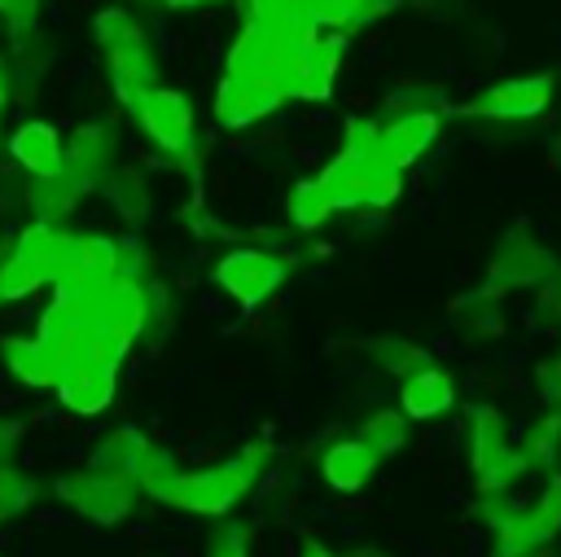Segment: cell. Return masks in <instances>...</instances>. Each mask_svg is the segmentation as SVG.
Returning <instances> with one entry per match:
<instances>
[{"label":"cell","mask_w":561,"mask_h":557,"mask_svg":"<svg viewBox=\"0 0 561 557\" xmlns=\"http://www.w3.org/2000/svg\"><path fill=\"white\" fill-rule=\"evenodd\" d=\"M267 461H272V443L254 439L237 456L188 474V469L175 465L171 452L149 443V452L140 456L131 482H136L140 496H149L158 504H171V509H184V513H197V518H224V513H232L250 496V487L259 482Z\"/></svg>","instance_id":"1"},{"label":"cell","mask_w":561,"mask_h":557,"mask_svg":"<svg viewBox=\"0 0 561 557\" xmlns=\"http://www.w3.org/2000/svg\"><path fill=\"white\" fill-rule=\"evenodd\" d=\"M92 35H96V48L105 53V75H110L114 96L127 110H136V101L149 88H158V53H153L145 26L136 22L131 9L114 4L92 18Z\"/></svg>","instance_id":"2"},{"label":"cell","mask_w":561,"mask_h":557,"mask_svg":"<svg viewBox=\"0 0 561 557\" xmlns=\"http://www.w3.org/2000/svg\"><path fill=\"white\" fill-rule=\"evenodd\" d=\"M320 184L333 193L337 211H359V206H390L399 197V171L381 154H337L324 171Z\"/></svg>","instance_id":"3"},{"label":"cell","mask_w":561,"mask_h":557,"mask_svg":"<svg viewBox=\"0 0 561 557\" xmlns=\"http://www.w3.org/2000/svg\"><path fill=\"white\" fill-rule=\"evenodd\" d=\"M469 469H473L478 491H508L526 474L508 439V425L491 403H478L469 412Z\"/></svg>","instance_id":"4"},{"label":"cell","mask_w":561,"mask_h":557,"mask_svg":"<svg viewBox=\"0 0 561 557\" xmlns=\"http://www.w3.org/2000/svg\"><path fill=\"white\" fill-rule=\"evenodd\" d=\"M123 360H127V351L101 338L92 355H83V360H75L70 368H61V377H57V386H53L57 399H61L70 412H79V417L105 412V408L114 403V382H118V364H123Z\"/></svg>","instance_id":"5"},{"label":"cell","mask_w":561,"mask_h":557,"mask_svg":"<svg viewBox=\"0 0 561 557\" xmlns=\"http://www.w3.org/2000/svg\"><path fill=\"white\" fill-rule=\"evenodd\" d=\"M57 500L70 504L75 513H83L88 522H101V526H118L123 518H131L136 509V482L127 478H110V474H96V469H70L53 482Z\"/></svg>","instance_id":"6"},{"label":"cell","mask_w":561,"mask_h":557,"mask_svg":"<svg viewBox=\"0 0 561 557\" xmlns=\"http://www.w3.org/2000/svg\"><path fill=\"white\" fill-rule=\"evenodd\" d=\"M136 123L140 132L153 140V149H162L167 158H184L197 140V118H193V105L180 88H149L140 101H136Z\"/></svg>","instance_id":"7"},{"label":"cell","mask_w":561,"mask_h":557,"mask_svg":"<svg viewBox=\"0 0 561 557\" xmlns=\"http://www.w3.org/2000/svg\"><path fill=\"white\" fill-rule=\"evenodd\" d=\"M285 259L272 254V250H254V246H241V250H228L219 263H215V285L237 298L241 307H259L267 303L280 285H285Z\"/></svg>","instance_id":"8"},{"label":"cell","mask_w":561,"mask_h":557,"mask_svg":"<svg viewBox=\"0 0 561 557\" xmlns=\"http://www.w3.org/2000/svg\"><path fill=\"white\" fill-rule=\"evenodd\" d=\"M337 66H342V44L320 35L302 39L280 66L285 101H329L337 88Z\"/></svg>","instance_id":"9"},{"label":"cell","mask_w":561,"mask_h":557,"mask_svg":"<svg viewBox=\"0 0 561 557\" xmlns=\"http://www.w3.org/2000/svg\"><path fill=\"white\" fill-rule=\"evenodd\" d=\"M552 92H557L552 75H517V79L491 83L486 92H478L460 110L473 114V118H491V123H522V118L543 114L552 105Z\"/></svg>","instance_id":"10"},{"label":"cell","mask_w":561,"mask_h":557,"mask_svg":"<svg viewBox=\"0 0 561 557\" xmlns=\"http://www.w3.org/2000/svg\"><path fill=\"white\" fill-rule=\"evenodd\" d=\"M302 39H289L263 22H245L241 18V31L224 57V75H241V79H280V66L285 57L298 48Z\"/></svg>","instance_id":"11"},{"label":"cell","mask_w":561,"mask_h":557,"mask_svg":"<svg viewBox=\"0 0 561 557\" xmlns=\"http://www.w3.org/2000/svg\"><path fill=\"white\" fill-rule=\"evenodd\" d=\"M285 105V88L280 79H241V75H224L215 88V123L237 132L250 127L267 114H276Z\"/></svg>","instance_id":"12"},{"label":"cell","mask_w":561,"mask_h":557,"mask_svg":"<svg viewBox=\"0 0 561 557\" xmlns=\"http://www.w3.org/2000/svg\"><path fill=\"white\" fill-rule=\"evenodd\" d=\"M552 272H557V263H552V254H548V250H543L535 237H526V232H508V237L495 246V254H491V268H486V289L504 294V289L543 285Z\"/></svg>","instance_id":"13"},{"label":"cell","mask_w":561,"mask_h":557,"mask_svg":"<svg viewBox=\"0 0 561 557\" xmlns=\"http://www.w3.org/2000/svg\"><path fill=\"white\" fill-rule=\"evenodd\" d=\"M118 162V136L110 123H83L66 140V171L79 175L88 189H101V180Z\"/></svg>","instance_id":"14"},{"label":"cell","mask_w":561,"mask_h":557,"mask_svg":"<svg viewBox=\"0 0 561 557\" xmlns=\"http://www.w3.org/2000/svg\"><path fill=\"white\" fill-rule=\"evenodd\" d=\"M110 281H114V237H105V232H75L66 272H61V281L53 289L92 294V289H101Z\"/></svg>","instance_id":"15"},{"label":"cell","mask_w":561,"mask_h":557,"mask_svg":"<svg viewBox=\"0 0 561 557\" xmlns=\"http://www.w3.org/2000/svg\"><path fill=\"white\" fill-rule=\"evenodd\" d=\"M438 140V114H390L377 136V154L403 175Z\"/></svg>","instance_id":"16"},{"label":"cell","mask_w":561,"mask_h":557,"mask_svg":"<svg viewBox=\"0 0 561 557\" xmlns=\"http://www.w3.org/2000/svg\"><path fill=\"white\" fill-rule=\"evenodd\" d=\"M9 158L13 167H22L26 175H57L66 167V136L53 123L26 118L13 127L9 136Z\"/></svg>","instance_id":"17"},{"label":"cell","mask_w":561,"mask_h":557,"mask_svg":"<svg viewBox=\"0 0 561 557\" xmlns=\"http://www.w3.org/2000/svg\"><path fill=\"white\" fill-rule=\"evenodd\" d=\"M92 189L70 175L66 167L57 175H26L22 184V206L35 215V224H61L66 215H75V206L88 197Z\"/></svg>","instance_id":"18"},{"label":"cell","mask_w":561,"mask_h":557,"mask_svg":"<svg viewBox=\"0 0 561 557\" xmlns=\"http://www.w3.org/2000/svg\"><path fill=\"white\" fill-rule=\"evenodd\" d=\"M451 403H456V382H451L447 368L425 364V368H416L412 377H403V386H399V412H403L408 421L443 417Z\"/></svg>","instance_id":"19"},{"label":"cell","mask_w":561,"mask_h":557,"mask_svg":"<svg viewBox=\"0 0 561 557\" xmlns=\"http://www.w3.org/2000/svg\"><path fill=\"white\" fill-rule=\"evenodd\" d=\"M320 474H324V482H329L333 491L351 496V491L368 487V478L377 474V456H373L359 439H337V443L324 447V456H320Z\"/></svg>","instance_id":"20"},{"label":"cell","mask_w":561,"mask_h":557,"mask_svg":"<svg viewBox=\"0 0 561 557\" xmlns=\"http://www.w3.org/2000/svg\"><path fill=\"white\" fill-rule=\"evenodd\" d=\"M149 452V439L136 430V425H118V430H110L96 447H92V456H88V469H96V474H110V478H136V465H140V456Z\"/></svg>","instance_id":"21"},{"label":"cell","mask_w":561,"mask_h":557,"mask_svg":"<svg viewBox=\"0 0 561 557\" xmlns=\"http://www.w3.org/2000/svg\"><path fill=\"white\" fill-rule=\"evenodd\" d=\"M0 360H4V368H9L22 386H31V390H53V386H57V364H53V355L39 346L35 333H31V338H4V342H0Z\"/></svg>","instance_id":"22"},{"label":"cell","mask_w":561,"mask_h":557,"mask_svg":"<svg viewBox=\"0 0 561 557\" xmlns=\"http://www.w3.org/2000/svg\"><path fill=\"white\" fill-rule=\"evenodd\" d=\"M241 18L245 22H263L289 39H311L316 26H311V13L302 0H241Z\"/></svg>","instance_id":"23"},{"label":"cell","mask_w":561,"mask_h":557,"mask_svg":"<svg viewBox=\"0 0 561 557\" xmlns=\"http://www.w3.org/2000/svg\"><path fill=\"white\" fill-rule=\"evenodd\" d=\"M285 215H289L294 228L311 232V228H320L324 219L337 215V202H333V193L320 184V175H311V180H298V184L285 193Z\"/></svg>","instance_id":"24"},{"label":"cell","mask_w":561,"mask_h":557,"mask_svg":"<svg viewBox=\"0 0 561 557\" xmlns=\"http://www.w3.org/2000/svg\"><path fill=\"white\" fill-rule=\"evenodd\" d=\"M101 197L123 215V219H145L149 215V180L145 171L136 167H114L105 180H101Z\"/></svg>","instance_id":"25"},{"label":"cell","mask_w":561,"mask_h":557,"mask_svg":"<svg viewBox=\"0 0 561 557\" xmlns=\"http://www.w3.org/2000/svg\"><path fill=\"white\" fill-rule=\"evenodd\" d=\"M355 439H359L377 461H386V456H394V452L408 447V417H403L399 408H381V412H373V417L359 425Z\"/></svg>","instance_id":"26"},{"label":"cell","mask_w":561,"mask_h":557,"mask_svg":"<svg viewBox=\"0 0 561 557\" xmlns=\"http://www.w3.org/2000/svg\"><path fill=\"white\" fill-rule=\"evenodd\" d=\"M557 443H561V417L552 412V417H539L513 447H517V456H522V469L530 474V469H543V465L557 461Z\"/></svg>","instance_id":"27"},{"label":"cell","mask_w":561,"mask_h":557,"mask_svg":"<svg viewBox=\"0 0 561 557\" xmlns=\"http://www.w3.org/2000/svg\"><path fill=\"white\" fill-rule=\"evenodd\" d=\"M451 320L465 329V333H495L500 329V294L495 289H473L465 294L456 307H451Z\"/></svg>","instance_id":"28"},{"label":"cell","mask_w":561,"mask_h":557,"mask_svg":"<svg viewBox=\"0 0 561 557\" xmlns=\"http://www.w3.org/2000/svg\"><path fill=\"white\" fill-rule=\"evenodd\" d=\"M368 360H373L377 368L394 373V377H412L416 368L430 364L425 351H421L416 342H403V338H373V342H368Z\"/></svg>","instance_id":"29"},{"label":"cell","mask_w":561,"mask_h":557,"mask_svg":"<svg viewBox=\"0 0 561 557\" xmlns=\"http://www.w3.org/2000/svg\"><path fill=\"white\" fill-rule=\"evenodd\" d=\"M35 496H39L35 474H26V469H18V465L4 461V465H0V522L26 513V509L35 504Z\"/></svg>","instance_id":"30"},{"label":"cell","mask_w":561,"mask_h":557,"mask_svg":"<svg viewBox=\"0 0 561 557\" xmlns=\"http://www.w3.org/2000/svg\"><path fill=\"white\" fill-rule=\"evenodd\" d=\"M114 281H131V285H149L153 276V254L145 250L140 237H114Z\"/></svg>","instance_id":"31"},{"label":"cell","mask_w":561,"mask_h":557,"mask_svg":"<svg viewBox=\"0 0 561 557\" xmlns=\"http://www.w3.org/2000/svg\"><path fill=\"white\" fill-rule=\"evenodd\" d=\"M434 105H443V92L425 83H403L386 96V114H434Z\"/></svg>","instance_id":"32"},{"label":"cell","mask_w":561,"mask_h":557,"mask_svg":"<svg viewBox=\"0 0 561 557\" xmlns=\"http://www.w3.org/2000/svg\"><path fill=\"white\" fill-rule=\"evenodd\" d=\"M302 4H307V13H311V26H316V31H320V26L351 31V22H355V13H359L364 0H302Z\"/></svg>","instance_id":"33"},{"label":"cell","mask_w":561,"mask_h":557,"mask_svg":"<svg viewBox=\"0 0 561 557\" xmlns=\"http://www.w3.org/2000/svg\"><path fill=\"white\" fill-rule=\"evenodd\" d=\"M377 136H381V118H368V114H351L346 127H342V149L346 154H377Z\"/></svg>","instance_id":"34"},{"label":"cell","mask_w":561,"mask_h":557,"mask_svg":"<svg viewBox=\"0 0 561 557\" xmlns=\"http://www.w3.org/2000/svg\"><path fill=\"white\" fill-rule=\"evenodd\" d=\"M206 557H250V535L237 522L215 526V535L206 539Z\"/></svg>","instance_id":"35"},{"label":"cell","mask_w":561,"mask_h":557,"mask_svg":"<svg viewBox=\"0 0 561 557\" xmlns=\"http://www.w3.org/2000/svg\"><path fill=\"white\" fill-rule=\"evenodd\" d=\"M0 13H4V22H9V31H13V35H26V31H35L39 0H4V4H0Z\"/></svg>","instance_id":"36"},{"label":"cell","mask_w":561,"mask_h":557,"mask_svg":"<svg viewBox=\"0 0 561 557\" xmlns=\"http://www.w3.org/2000/svg\"><path fill=\"white\" fill-rule=\"evenodd\" d=\"M539 390H543L548 403H561V360H552V364L539 368Z\"/></svg>","instance_id":"37"},{"label":"cell","mask_w":561,"mask_h":557,"mask_svg":"<svg viewBox=\"0 0 561 557\" xmlns=\"http://www.w3.org/2000/svg\"><path fill=\"white\" fill-rule=\"evenodd\" d=\"M22 443V425L13 417H0V465L13 456V447Z\"/></svg>","instance_id":"38"},{"label":"cell","mask_w":561,"mask_h":557,"mask_svg":"<svg viewBox=\"0 0 561 557\" xmlns=\"http://www.w3.org/2000/svg\"><path fill=\"white\" fill-rule=\"evenodd\" d=\"M495 557H548V544H517V548H495Z\"/></svg>","instance_id":"39"},{"label":"cell","mask_w":561,"mask_h":557,"mask_svg":"<svg viewBox=\"0 0 561 557\" xmlns=\"http://www.w3.org/2000/svg\"><path fill=\"white\" fill-rule=\"evenodd\" d=\"M298 557H337V553H333V548H324V544H320V539H307V544H302V553H298Z\"/></svg>","instance_id":"40"},{"label":"cell","mask_w":561,"mask_h":557,"mask_svg":"<svg viewBox=\"0 0 561 557\" xmlns=\"http://www.w3.org/2000/svg\"><path fill=\"white\" fill-rule=\"evenodd\" d=\"M167 9H206V4H219V0H162Z\"/></svg>","instance_id":"41"},{"label":"cell","mask_w":561,"mask_h":557,"mask_svg":"<svg viewBox=\"0 0 561 557\" xmlns=\"http://www.w3.org/2000/svg\"><path fill=\"white\" fill-rule=\"evenodd\" d=\"M346 557H390V553H381V548H364V544H359V548H351Z\"/></svg>","instance_id":"42"},{"label":"cell","mask_w":561,"mask_h":557,"mask_svg":"<svg viewBox=\"0 0 561 557\" xmlns=\"http://www.w3.org/2000/svg\"><path fill=\"white\" fill-rule=\"evenodd\" d=\"M158 4H162V0H127L123 9H158Z\"/></svg>","instance_id":"43"},{"label":"cell","mask_w":561,"mask_h":557,"mask_svg":"<svg viewBox=\"0 0 561 557\" xmlns=\"http://www.w3.org/2000/svg\"><path fill=\"white\" fill-rule=\"evenodd\" d=\"M4 105H9V88H4V79H0V118H4Z\"/></svg>","instance_id":"44"},{"label":"cell","mask_w":561,"mask_h":557,"mask_svg":"<svg viewBox=\"0 0 561 557\" xmlns=\"http://www.w3.org/2000/svg\"><path fill=\"white\" fill-rule=\"evenodd\" d=\"M0 4H4V0H0Z\"/></svg>","instance_id":"45"}]
</instances>
